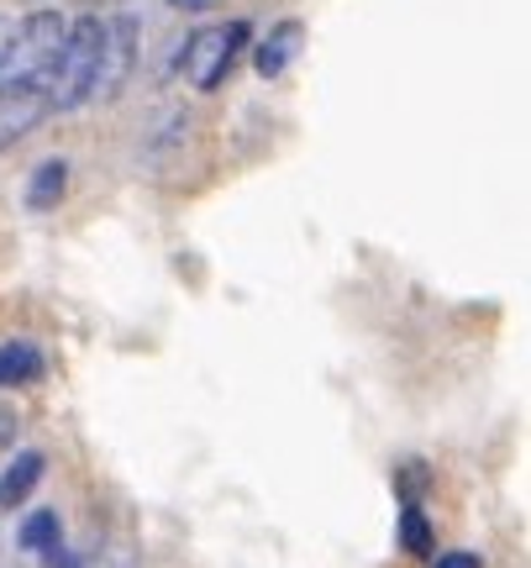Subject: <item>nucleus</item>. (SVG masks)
Returning <instances> with one entry per match:
<instances>
[{"mask_svg":"<svg viewBox=\"0 0 531 568\" xmlns=\"http://www.w3.org/2000/svg\"><path fill=\"white\" fill-rule=\"evenodd\" d=\"M101 53H105V17L69 21L53 63V111H80L95 105V84H101Z\"/></svg>","mask_w":531,"mask_h":568,"instance_id":"f257e3e1","label":"nucleus"},{"mask_svg":"<svg viewBox=\"0 0 531 568\" xmlns=\"http://www.w3.org/2000/svg\"><path fill=\"white\" fill-rule=\"evenodd\" d=\"M63 32H69V21H63L53 6L27 11V17L11 27V38H6V53H0V80H48L53 84V63H59Z\"/></svg>","mask_w":531,"mask_h":568,"instance_id":"f03ea898","label":"nucleus"},{"mask_svg":"<svg viewBox=\"0 0 531 568\" xmlns=\"http://www.w3.org/2000/svg\"><path fill=\"white\" fill-rule=\"evenodd\" d=\"M247 38H253V27H247V21L201 27V32H190V38H184V48L174 53V74H180V80H190L195 90H216V84H226V74L237 69Z\"/></svg>","mask_w":531,"mask_h":568,"instance_id":"7ed1b4c3","label":"nucleus"},{"mask_svg":"<svg viewBox=\"0 0 531 568\" xmlns=\"http://www.w3.org/2000/svg\"><path fill=\"white\" fill-rule=\"evenodd\" d=\"M48 111H53L48 80H0V153H11L21 138H32Z\"/></svg>","mask_w":531,"mask_h":568,"instance_id":"20e7f679","label":"nucleus"},{"mask_svg":"<svg viewBox=\"0 0 531 568\" xmlns=\"http://www.w3.org/2000/svg\"><path fill=\"white\" fill-rule=\"evenodd\" d=\"M137 38H143V27L132 11H116V17H105V53H101V84H95V101H116L132 80V69H137Z\"/></svg>","mask_w":531,"mask_h":568,"instance_id":"39448f33","label":"nucleus"},{"mask_svg":"<svg viewBox=\"0 0 531 568\" xmlns=\"http://www.w3.org/2000/svg\"><path fill=\"white\" fill-rule=\"evenodd\" d=\"M300 48H306V21H274L264 32V42H258V53H253V63H258V80H279L289 63L300 59Z\"/></svg>","mask_w":531,"mask_h":568,"instance_id":"423d86ee","label":"nucleus"},{"mask_svg":"<svg viewBox=\"0 0 531 568\" xmlns=\"http://www.w3.org/2000/svg\"><path fill=\"white\" fill-rule=\"evenodd\" d=\"M42 468H48V458H42L38 447L17 453V458H11V468L0 474V506H6V510L21 506V500H27V495L42 485Z\"/></svg>","mask_w":531,"mask_h":568,"instance_id":"0eeeda50","label":"nucleus"},{"mask_svg":"<svg viewBox=\"0 0 531 568\" xmlns=\"http://www.w3.org/2000/svg\"><path fill=\"white\" fill-rule=\"evenodd\" d=\"M69 190V159H42L27 180V211H53Z\"/></svg>","mask_w":531,"mask_h":568,"instance_id":"6e6552de","label":"nucleus"},{"mask_svg":"<svg viewBox=\"0 0 531 568\" xmlns=\"http://www.w3.org/2000/svg\"><path fill=\"white\" fill-rule=\"evenodd\" d=\"M42 353L32 343H21V337H11V343H0V385H38L42 379Z\"/></svg>","mask_w":531,"mask_h":568,"instance_id":"1a4fd4ad","label":"nucleus"},{"mask_svg":"<svg viewBox=\"0 0 531 568\" xmlns=\"http://www.w3.org/2000/svg\"><path fill=\"white\" fill-rule=\"evenodd\" d=\"M21 548L27 552H48V548H59L63 542V521H59V510H32V516H27V521H21Z\"/></svg>","mask_w":531,"mask_h":568,"instance_id":"9d476101","label":"nucleus"},{"mask_svg":"<svg viewBox=\"0 0 531 568\" xmlns=\"http://www.w3.org/2000/svg\"><path fill=\"white\" fill-rule=\"evenodd\" d=\"M431 521L421 516V506H406L400 510V548L410 552V558H431Z\"/></svg>","mask_w":531,"mask_h":568,"instance_id":"9b49d317","label":"nucleus"},{"mask_svg":"<svg viewBox=\"0 0 531 568\" xmlns=\"http://www.w3.org/2000/svg\"><path fill=\"white\" fill-rule=\"evenodd\" d=\"M80 568H137V558L116 542V548H105V552H90V558H80Z\"/></svg>","mask_w":531,"mask_h":568,"instance_id":"f8f14e48","label":"nucleus"},{"mask_svg":"<svg viewBox=\"0 0 531 568\" xmlns=\"http://www.w3.org/2000/svg\"><path fill=\"white\" fill-rule=\"evenodd\" d=\"M431 568H484V558L479 552H437Z\"/></svg>","mask_w":531,"mask_h":568,"instance_id":"ddd939ff","label":"nucleus"},{"mask_svg":"<svg viewBox=\"0 0 531 568\" xmlns=\"http://www.w3.org/2000/svg\"><path fill=\"white\" fill-rule=\"evenodd\" d=\"M17 432H21L17 410H11V406H0V447H11V443H17Z\"/></svg>","mask_w":531,"mask_h":568,"instance_id":"4468645a","label":"nucleus"},{"mask_svg":"<svg viewBox=\"0 0 531 568\" xmlns=\"http://www.w3.org/2000/svg\"><path fill=\"white\" fill-rule=\"evenodd\" d=\"M174 11H190V17H201V11H211V6H222V0H169Z\"/></svg>","mask_w":531,"mask_h":568,"instance_id":"2eb2a0df","label":"nucleus"},{"mask_svg":"<svg viewBox=\"0 0 531 568\" xmlns=\"http://www.w3.org/2000/svg\"><path fill=\"white\" fill-rule=\"evenodd\" d=\"M6 38H11V21L0 17V53H6Z\"/></svg>","mask_w":531,"mask_h":568,"instance_id":"dca6fc26","label":"nucleus"}]
</instances>
